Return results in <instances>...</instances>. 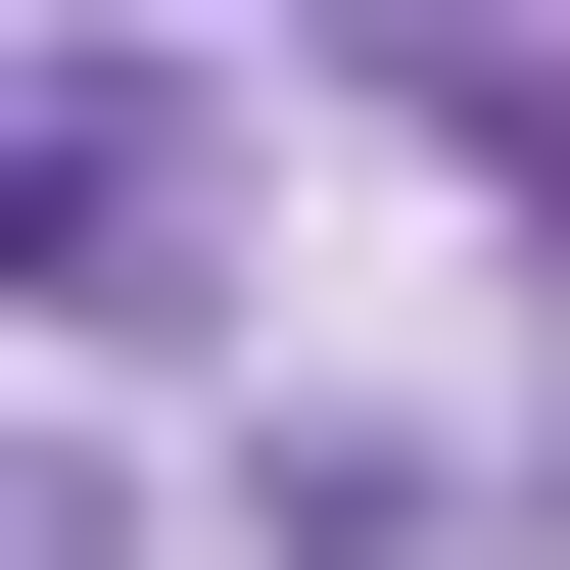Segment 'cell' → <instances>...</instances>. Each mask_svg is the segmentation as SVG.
Instances as JSON below:
<instances>
[{
  "mask_svg": "<svg viewBox=\"0 0 570 570\" xmlns=\"http://www.w3.org/2000/svg\"><path fill=\"white\" fill-rule=\"evenodd\" d=\"M0 570H96V428H0Z\"/></svg>",
  "mask_w": 570,
  "mask_h": 570,
  "instance_id": "cell-1",
  "label": "cell"
}]
</instances>
